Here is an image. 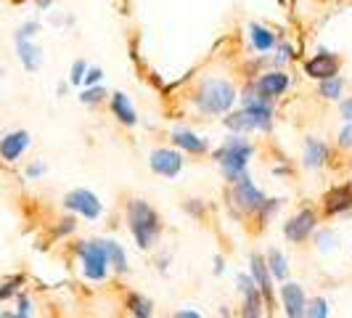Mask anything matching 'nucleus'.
Wrapping results in <instances>:
<instances>
[{"label":"nucleus","instance_id":"f257e3e1","mask_svg":"<svg viewBox=\"0 0 352 318\" xmlns=\"http://www.w3.org/2000/svg\"><path fill=\"white\" fill-rule=\"evenodd\" d=\"M127 226H130V233H133L138 249H151L159 242L162 218L148 202H143V199L127 202Z\"/></svg>","mask_w":352,"mask_h":318},{"label":"nucleus","instance_id":"f03ea898","mask_svg":"<svg viewBox=\"0 0 352 318\" xmlns=\"http://www.w3.org/2000/svg\"><path fill=\"white\" fill-rule=\"evenodd\" d=\"M252 143H247L244 138H228V141L223 143V149L214 154L217 159V165L223 167V173L228 178L230 183H239V180H244L247 176V162L252 157Z\"/></svg>","mask_w":352,"mask_h":318},{"label":"nucleus","instance_id":"7ed1b4c3","mask_svg":"<svg viewBox=\"0 0 352 318\" xmlns=\"http://www.w3.org/2000/svg\"><path fill=\"white\" fill-rule=\"evenodd\" d=\"M226 125L236 133H247V130H265L270 127V106L265 98L254 96V93H247L244 96V112H236L226 117Z\"/></svg>","mask_w":352,"mask_h":318},{"label":"nucleus","instance_id":"20e7f679","mask_svg":"<svg viewBox=\"0 0 352 318\" xmlns=\"http://www.w3.org/2000/svg\"><path fill=\"white\" fill-rule=\"evenodd\" d=\"M233 101H236V90L226 80H207L196 96L199 109L207 114H223Z\"/></svg>","mask_w":352,"mask_h":318},{"label":"nucleus","instance_id":"39448f33","mask_svg":"<svg viewBox=\"0 0 352 318\" xmlns=\"http://www.w3.org/2000/svg\"><path fill=\"white\" fill-rule=\"evenodd\" d=\"M80 252V260H82V276L88 282H106V273H109V257H106V249L98 242H80L77 244Z\"/></svg>","mask_w":352,"mask_h":318},{"label":"nucleus","instance_id":"423d86ee","mask_svg":"<svg viewBox=\"0 0 352 318\" xmlns=\"http://www.w3.org/2000/svg\"><path fill=\"white\" fill-rule=\"evenodd\" d=\"M236 286L241 292V318H265V300L249 273L236 276Z\"/></svg>","mask_w":352,"mask_h":318},{"label":"nucleus","instance_id":"0eeeda50","mask_svg":"<svg viewBox=\"0 0 352 318\" xmlns=\"http://www.w3.org/2000/svg\"><path fill=\"white\" fill-rule=\"evenodd\" d=\"M278 302L286 318H305L307 316V295L297 282H283L278 286Z\"/></svg>","mask_w":352,"mask_h":318},{"label":"nucleus","instance_id":"6e6552de","mask_svg":"<svg viewBox=\"0 0 352 318\" xmlns=\"http://www.w3.org/2000/svg\"><path fill=\"white\" fill-rule=\"evenodd\" d=\"M64 207L77 212V215H82V218H88V220H98L101 212H104L101 199L93 194V191H88V189H74V191H69V194L64 196Z\"/></svg>","mask_w":352,"mask_h":318},{"label":"nucleus","instance_id":"1a4fd4ad","mask_svg":"<svg viewBox=\"0 0 352 318\" xmlns=\"http://www.w3.org/2000/svg\"><path fill=\"white\" fill-rule=\"evenodd\" d=\"M233 202H236V207L241 212H247V215H252V212H263V207L267 204V199H265V194L249 180V178H244V180H239V183H233Z\"/></svg>","mask_w":352,"mask_h":318},{"label":"nucleus","instance_id":"9d476101","mask_svg":"<svg viewBox=\"0 0 352 318\" xmlns=\"http://www.w3.org/2000/svg\"><path fill=\"white\" fill-rule=\"evenodd\" d=\"M318 226V215L313 210H300L294 218L286 220L283 226V236L292 242V244H302L310 239V233H316Z\"/></svg>","mask_w":352,"mask_h":318},{"label":"nucleus","instance_id":"9b49d317","mask_svg":"<svg viewBox=\"0 0 352 318\" xmlns=\"http://www.w3.org/2000/svg\"><path fill=\"white\" fill-rule=\"evenodd\" d=\"M249 268H252V279L257 284V289H260V295H263L265 300V308L270 310L273 308V300H276V292H273V276H270V271H267V263H265V257L260 252H252V257H249Z\"/></svg>","mask_w":352,"mask_h":318},{"label":"nucleus","instance_id":"f8f14e48","mask_svg":"<svg viewBox=\"0 0 352 318\" xmlns=\"http://www.w3.org/2000/svg\"><path fill=\"white\" fill-rule=\"evenodd\" d=\"M148 165H151V170L162 178H177L180 173V167H183V157L173 151V149H157V151H151V159H148Z\"/></svg>","mask_w":352,"mask_h":318},{"label":"nucleus","instance_id":"ddd939ff","mask_svg":"<svg viewBox=\"0 0 352 318\" xmlns=\"http://www.w3.org/2000/svg\"><path fill=\"white\" fill-rule=\"evenodd\" d=\"M323 210L326 215H344L352 212V183L347 186H336L323 196Z\"/></svg>","mask_w":352,"mask_h":318},{"label":"nucleus","instance_id":"4468645a","mask_svg":"<svg viewBox=\"0 0 352 318\" xmlns=\"http://www.w3.org/2000/svg\"><path fill=\"white\" fill-rule=\"evenodd\" d=\"M336 70H339V59L331 53H318L316 59H310L305 64V72L316 80H331V77H336Z\"/></svg>","mask_w":352,"mask_h":318},{"label":"nucleus","instance_id":"2eb2a0df","mask_svg":"<svg viewBox=\"0 0 352 318\" xmlns=\"http://www.w3.org/2000/svg\"><path fill=\"white\" fill-rule=\"evenodd\" d=\"M27 146H30V133H24V130L8 133V136L0 141V157L6 159V162H16V159L24 154Z\"/></svg>","mask_w":352,"mask_h":318},{"label":"nucleus","instance_id":"dca6fc26","mask_svg":"<svg viewBox=\"0 0 352 318\" xmlns=\"http://www.w3.org/2000/svg\"><path fill=\"white\" fill-rule=\"evenodd\" d=\"M326 162H329V146L320 143L318 138H307V143H305V165L310 170H318Z\"/></svg>","mask_w":352,"mask_h":318},{"label":"nucleus","instance_id":"f3484780","mask_svg":"<svg viewBox=\"0 0 352 318\" xmlns=\"http://www.w3.org/2000/svg\"><path fill=\"white\" fill-rule=\"evenodd\" d=\"M265 263H267V271H270V276L276 279V282H289V257L283 255L281 249H270L267 252V257H265Z\"/></svg>","mask_w":352,"mask_h":318},{"label":"nucleus","instance_id":"a211bd4d","mask_svg":"<svg viewBox=\"0 0 352 318\" xmlns=\"http://www.w3.org/2000/svg\"><path fill=\"white\" fill-rule=\"evenodd\" d=\"M257 88H260V96H281L289 88V77L283 72H270L257 83Z\"/></svg>","mask_w":352,"mask_h":318},{"label":"nucleus","instance_id":"6ab92c4d","mask_svg":"<svg viewBox=\"0 0 352 318\" xmlns=\"http://www.w3.org/2000/svg\"><path fill=\"white\" fill-rule=\"evenodd\" d=\"M124 305H127V310H130V316L133 318H151L154 316V302L148 300L146 295H141V292H130V295H127V300H124Z\"/></svg>","mask_w":352,"mask_h":318},{"label":"nucleus","instance_id":"aec40b11","mask_svg":"<svg viewBox=\"0 0 352 318\" xmlns=\"http://www.w3.org/2000/svg\"><path fill=\"white\" fill-rule=\"evenodd\" d=\"M173 141H175V146H180L183 151H191V154L207 151V141L194 136L191 130H175V133H173Z\"/></svg>","mask_w":352,"mask_h":318},{"label":"nucleus","instance_id":"412c9836","mask_svg":"<svg viewBox=\"0 0 352 318\" xmlns=\"http://www.w3.org/2000/svg\"><path fill=\"white\" fill-rule=\"evenodd\" d=\"M101 244L106 249V257H109V265L117 271V273H127V255H124V249L117 244V242H111V239H101Z\"/></svg>","mask_w":352,"mask_h":318},{"label":"nucleus","instance_id":"4be33fe9","mask_svg":"<svg viewBox=\"0 0 352 318\" xmlns=\"http://www.w3.org/2000/svg\"><path fill=\"white\" fill-rule=\"evenodd\" d=\"M111 109H114V114L122 120L124 125H135L138 123V117H135V109L130 106L127 101V96L124 93H114V98H111Z\"/></svg>","mask_w":352,"mask_h":318},{"label":"nucleus","instance_id":"5701e85b","mask_svg":"<svg viewBox=\"0 0 352 318\" xmlns=\"http://www.w3.org/2000/svg\"><path fill=\"white\" fill-rule=\"evenodd\" d=\"M19 56H21L24 67H27L30 72L40 70V64H43L40 48H37V45H32V43H27V40H19Z\"/></svg>","mask_w":352,"mask_h":318},{"label":"nucleus","instance_id":"b1692460","mask_svg":"<svg viewBox=\"0 0 352 318\" xmlns=\"http://www.w3.org/2000/svg\"><path fill=\"white\" fill-rule=\"evenodd\" d=\"M249 30H252V43H254V48H257V51H270V48L276 45V35H273L267 27L252 24Z\"/></svg>","mask_w":352,"mask_h":318},{"label":"nucleus","instance_id":"393cba45","mask_svg":"<svg viewBox=\"0 0 352 318\" xmlns=\"http://www.w3.org/2000/svg\"><path fill=\"white\" fill-rule=\"evenodd\" d=\"M305 318H331V305L326 297H310L307 300V316Z\"/></svg>","mask_w":352,"mask_h":318},{"label":"nucleus","instance_id":"a878e982","mask_svg":"<svg viewBox=\"0 0 352 318\" xmlns=\"http://www.w3.org/2000/svg\"><path fill=\"white\" fill-rule=\"evenodd\" d=\"M318 93H320L323 98H339V93H342V80H339V77L323 80L320 88H318Z\"/></svg>","mask_w":352,"mask_h":318},{"label":"nucleus","instance_id":"bb28decb","mask_svg":"<svg viewBox=\"0 0 352 318\" xmlns=\"http://www.w3.org/2000/svg\"><path fill=\"white\" fill-rule=\"evenodd\" d=\"M24 282V276H14V279H8V282L0 284V300H8V297H14L19 289V284Z\"/></svg>","mask_w":352,"mask_h":318},{"label":"nucleus","instance_id":"cd10ccee","mask_svg":"<svg viewBox=\"0 0 352 318\" xmlns=\"http://www.w3.org/2000/svg\"><path fill=\"white\" fill-rule=\"evenodd\" d=\"M318 247L323 249V252H326V249H334L336 247V236H334V233H329V231H326V233H318Z\"/></svg>","mask_w":352,"mask_h":318},{"label":"nucleus","instance_id":"c85d7f7f","mask_svg":"<svg viewBox=\"0 0 352 318\" xmlns=\"http://www.w3.org/2000/svg\"><path fill=\"white\" fill-rule=\"evenodd\" d=\"M339 146H342V149H350L352 146V125H347V127L339 133Z\"/></svg>","mask_w":352,"mask_h":318},{"label":"nucleus","instance_id":"c756f323","mask_svg":"<svg viewBox=\"0 0 352 318\" xmlns=\"http://www.w3.org/2000/svg\"><path fill=\"white\" fill-rule=\"evenodd\" d=\"M104 96H106V93L101 88H98V90H88V93L82 96V101H85V104H96V101H101Z\"/></svg>","mask_w":352,"mask_h":318},{"label":"nucleus","instance_id":"7c9ffc66","mask_svg":"<svg viewBox=\"0 0 352 318\" xmlns=\"http://www.w3.org/2000/svg\"><path fill=\"white\" fill-rule=\"evenodd\" d=\"M82 72H85V64H82V61H77V64L72 67V83H74V85L82 83Z\"/></svg>","mask_w":352,"mask_h":318},{"label":"nucleus","instance_id":"2f4dec72","mask_svg":"<svg viewBox=\"0 0 352 318\" xmlns=\"http://www.w3.org/2000/svg\"><path fill=\"white\" fill-rule=\"evenodd\" d=\"M173 318H204L199 310H194V308H183V310H177Z\"/></svg>","mask_w":352,"mask_h":318},{"label":"nucleus","instance_id":"473e14b6","mask_svg":"<svg viewBox=\"0 0 352 318\" xmlns=\"http://www.w3.org/2000/svg\"><path fill=\"white\" fill-rule=\"evenodd\" d=\"M45 173V165H32L30 170H27V176L30 178H37V176H43Z\"/></svg>","mask_w":352,"mask_h":318},{"label":"nucleus","instance_id":"72a5a7b5","mask_svg":"<svg viewBox=\"0 0 352 318\" xmlns=\"http://www.w3.org/2000/svg\"><path fill=\"white\" fill-rule=\"evenodd\" d=\"M0 318H32V316H24V313H19V310H3Z\"/></svg>","mask_w":352,"mask_h":318},{"label":"nucleus","instance_id":"f704fd0d","mask_svg":"<svg viewBox=\"0 0 352 318\" xmlns=\"http://www.w3.org/2000/svg\"><path fill=\"white\" fill-rule=\"evenodd\" d=\"M342 114H344L347 120H352V98H350V101H344V104H342Z\"/></svg>","mask_w":352,"mask_h":318},{"label":"nucleus","instance_id":"c9c22d12","mask_svg":"<svg viewBox=\"0 0 352 318\" xmlns=\"http://www.w3.org/2000/svg\"><path fill=\"white\" fill-rule=\"evenodd\" d=\"M85 80H88V83H96V80H101V70H98V67H96V70H90Z\"/></svg>","mask_w":352,"mask_h":318},{"label":"nucleus","instance_id":"e433bc0d","mask_svg":"<svg viewBox=\"0 0 352 318\" xmlns=\"http://www.w3.org/2000/svg\"><path fill=\"white\" fill-rule=\"evenodd\" d=\"M220 316H223V318H230V313H228V308H220Z\"/></svg>","mask_w":352,"mask_h":318}]
</instances>
